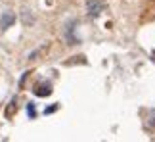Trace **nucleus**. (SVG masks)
I'll return each mask as SVG.
<instances>
[{"label":"nucleus","instance_id":"nucleus-2","mask_svg":"<svg viewBox=\"0 0 155 142\" xmlns=\"http://www.w3.org/2000/svg\"><path fill=\"white\" fill-rule=\"evenodd\" d=\"M104 10V4L102 0H86V12L90 14L92 17H98Z\"/></svg>","mask_w":155,"mask_h":142},{"label":"nucleus","instance_id":"nucleus-3","mask_svg":"<svg viewBox=\"0 0 155 142\" xmlns=\"http://www.w3.org/2000/svg\"><path fill=\"white\" fill-rule=\"evenodd\" d=\"M14 23H15V14L14 12H4L2 17H0V29L6 31V29H10Z\"/></svg>","mask_w":155,"mask_h":142},{"label":"nucleus","instance_id":"nucleus-8","mask_svg":"<svg viewBox=\"0 0 155 142\" xmlns=\"http://www.w3.org/2000/svg\"><path fill=\"white\" fill-rule=\"evenodd\" d=\"M147 123H150V127H153V129H155V113H151V115H150Z\"/></svg>","mask_w":155,"mask_h":142},{"label":"nucleus","instance_id":"nucleus-4","mask_svg":"<svg viewBox=\"0 0 155 142\" xmlns=\"http://www.w3.org/2000/svg\"><path fill=\"white\" fill-rule=\"evenodd\" d=\"M21 19H23L25 25H33V23H35V17L31 15V10H23L21 12Z\"/></svg>","mask_w":155,"mask_h":142},{"label":"nucleus","instance_id":"nucleus-5","mask_svg":"<svg viewBox=\"0 0 155 142\" xmlns=\"http://www.w3.org/2000/svg\"><path fill=\"white\" fill-rule=\"evenodd\" d=\"M14 113H15V100H12V102H10V106L6 108V117H12Z\"/></svg>","mask_w":155,"mask_h":142},{"label":"nucleus","instance_id":"nucleus-1","mask_svg":"<svg viewBox=\"0 0 155 142\" xmlns=\"http://www.w3.org/2000/svg\"><path fill=\"white\" fill-rule=\"evenodd\" d=\"M33 92L37 94V96H40V98L50 96V94H52V83H50V81L37 83V85H35V88H33Z\"/></svg>","mask_w":155,"mask_h":142},{"label":"nucleus","instance_id":"nucleus-6","mask_svg":"<svg viewBox=\"0 0 155 142\" xmlns=\"http://www.w3.org/2000/svg\"><path fill=\"white\" fill-rule=\"evenodd\" d=\"M27 113L31 119H35V115H37V111H35V106L33 104H27Z\"/></svg>","mask_w":155,"mask_h":142},{"label":"nucleus","instance_id":"nucleus-7","mask_svg":"<svg viewBox=\"0 0 155 142\" xmlns=\"http://www.w3.org/2000/svg\"><path fill=\"white\" fill-rule=\"evenodd\" d=\"M58 110H59V106L56 104V106H50V108H46V110H44V113H52V111H58Z\"/></svg>","mask_w":155,"mask_h":142}]
</instances>
